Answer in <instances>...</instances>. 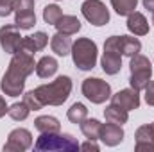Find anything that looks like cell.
Wrapping results in <instances>:
<instances>
[{"mask_svg":"<svg viewBox=\"0 0 154 152\" xmlns=\"http://www.w3.org/2000/svg\"><path fill=\"white\" fill-rule=\"evenodd\" d=\"M57 68H59V63H57L56 57H52V56H43L38 63H36V75H38L39 79H48V77L56 75Z\"/></svg>","mask_w":154,"mask_h":152,"instance_id":"ac0fdd59","label":"cell"},{"mask_svg":"<svg viewBox=\"0 0 154 152\" xmlns=\"http://www.w3.org/2000/svg\"><path fill=\"white\" fill-rule=\"evenodd\" d=\"M111 102L124 108L125 111H133L140 108V91L133 90V88H125L116 91L115 95H111Z\"/></svg>","mask_w":154,"mask_h":152,"instance_id":"30bf717a","label":"cell"},{"mask_svg":"<svg viewBox=\"0 0 154 152\" xmlns=\"http://www.w3.org/2000/svg\"><path fill=\"white\" fill-rule=\"evenodd\" d=\"M106 147H116L124 141V129L122 125L118 123H102V129H100V138H99Z\"/></svg>","mask_w":154,"mask_h":152,"instance_id":"7c38bea8","label":"cell"},{"mask_svg":"<svg viewBox=\"0 0 154 152\" xmlns=\"http://www.w3.org/2000/svg\"><path fill=\"white\" fill-rule=\"evenodd\" d=\"M138 5V0H111V7L115 9L118 16H127L131 14Z\"/></svg>","mask_w":154,"mask_h":152,"instance_id":"484cf974","label":"cell"},{"mask_svg":"<svg viewBox=\"0 0 154 152\" xmlns=\"http://www.w3.org/2000/svg\"><path fill=\"white\" fill-rule=\"evenodd\" d=\"M145 102L149 106H154V81H151L145 88Z\"/></svg>","mask_w":154,"mask_h":152,"instance_id":"1f68e13d","label":"cell"},{"mask_svg":"<svg viewBox=\"0 0 154 152\" xmlns=\"http://www.w3.org/2000/svg\"><path fill=\"white\" fill-rule=\"evenodd\" d=\"M152 23H154V13H152Z\"/></svg>","mask_w":154,"mask_h":152,"instance_id":"8d00e7d4","label":"cell"},{"mask_svg":"<svg viewBox=\"0 0 154 152\" xmlns=\"http://www.w3.org/2000/svg\"><path fill=\"white\" fill-rule=\"evenodd\" d=\"M72 39L68 34H63V32H56L54 36H50V48L56 56L59 57H65L72 52Z\"/></svg>","mask_w":154,"mask_h":152,"instance_id":"2e32d148","label":"cell"},{"mask_svg":"<svg viewBox=\"0 0 154 152\" xmlns=\"http://www.w3.org/2000/svg\"><path fill=\"white\" fill-rule=\"evenodd\" d=\"M23 102L27 104V108H29L31 111H39V109H43V108H45V104L41 102V99L38 97V93H36L34 90H31V91L23 93Z\"/></svg>","mask_w":154,"mask_h":152,"instance_id":"f1b7e54d","label":"cell"},{"mask_svg":"<svg viewBox=\"0 0 154 152\" xmlns=\"http://www.w3.org/2000/svg\"><path fill=\"white\" fill-rule=\"evenodd\" d=\"M81 91L91 104H104L108 99H111V86L99 77L84 79Z\"/></svg>","mask_w":154,"mask_h":152,"instance_id":"5b68a950","label":"cell"},{"mask_svg":"<svg viewBox=\"0 0 154 152\" xmlns=\"http://www.w3.org/2000/svg\"><path fill=\"white\" fill-rule=\"evenodd\" d=\"M129 70H131V75H129L131 88L136 91H143L152 77V65H151L149 57H145L142 54H134L131 57Z\"/></svg>","mask_w":154,"mask_h":152,"instance_id":"277c9868","label":"cell"},{"mask_svg":"<svg viewBox=\"0 0 154 152\" xmlns=\"http://www.w3.org/2000/svg\"><path fill=\"white\" fill-rule=\"evenodd\" d=\"M61 16H63V11H61L59 5H56V4H48V5H45V9H43V20H45V23H48V25H56V23L59 22Z\"/></svg>","mask_w":154,"mask_h":152,"instance_id":"83f0119b","label":"cell"},{"mask_svg":"<svg viewBox=\"0 0 154 152\" xmlns=\"http://www.w3.org/2000/svg\"><path fill=\"white\" fill-rule=\"evenodd\" d=\"M13 13V0H0V18H5Z\"/></svg>","mask_w":154,"mask_h":152,"instance_id":"4dcf8cb0","label":"cell"},{"mask_svg":"<svg viewBox=\"0 0 154 152\" xmlns=\"http://www.w3.org/2000/svg\"><path fill=\"white\" fill-rule=\"evenodd\" d=\"M7 109H9V106L5 104V99H4V97L0 95V118H2V116H5Z\"/></svg>","mask_w":154,"mask_h":152,"instance_id":"836d02e7","label":"cell"},{"mask_svg":"<svg viewBox=\"0 0 154 152\" xmlns=\"http://www.w3.org/2000/svg\"><path fill=\"white\" fill-rule=\"evenodd\" d=\"M66 118H68L72 123H79V125H81V122H84V120L88 118V109H86V106L81 104V102L72 104L70 109L66 111Z\"/></svg>","mask_w":154,"mask_h":152,"instance_id":"d4e9b609","label":"cell"},{"mask_svg":"<svg viewBox=\"0 0 154 152\" xmlns=\"http://www.w3.org/2000/svg\"><path fill=\"white\" fill-rule=\"evenodd\" d=\"M14 25L20 31H29L36 25V13L32 11H22V13H14Z\"/></svg>","mask_w":154,"mask_h":152,"instance_id":"cb8c5ba5","label":"cell"},{"mask_svg":"<svg viewBox=\"0 0 154 152\" xmlns=\"http://www.w3.org/2000/svg\"><path fill=\"white\" fill-rule=\"evenodd\" d=\"M72 59L79 70L90 72L97 65V43L90 38H77L72 45Z\"/></svg>","mask_w":154,"mask_h":152,"instance_id":"3957f363","label":"cell"},{"mask_svg":"<svg viewBox=\"0 0 154 152\" xmlns=\"http://www.w3.org/2000/svg\"><path fill=\"white\" fill-rule=\"evenodd\" d=\"M47 45H48V34L43 31H38L31 36H23L22 50H25L29 54H36V52H41Z\"/></svg>","mask_w":154,"mask_h":152,"instance_id":"5bb4252c","label":"cell"},{"mask_svg":"<svg viewBox=\"0 0 154 152\" xmlns=\"http://www.w3.org/2000/svg\"><path fill=\"white\" fill-rule=\"evenodd\" d=\"M34 129L38 132H59L61 131V123L56 116H50V114H43L38 116L34 120Z\"/></svg>","mask_w":154,"mask_h":152,"instance_id":"ffe728a7","label":"cell"},{"mask_svg":"<svg viewBox=\"0 0 154 152\" xmlns=\"http://www.w3.org/2000/svg\"><path fill=\"white\" fill-rule=\"evenodd\" d=\"M72 79L68 75H59L48 84H39L34 90L45 106H63L72 93Z\"/></svg>","mask_w":154,"mask_h":152,"instance_id":"6da1fadb","label":"cell"},{"mask_svg":"<svg viewBox=\"0 0 154 152\" xmlns=\"http://www.w3.org/2000/svg\"><path fill=\"white\" fill-rule=\"evenodd\" d=\"M118 43H120L122 56H127V57H133L142 50V41L134 36H118Z\"/></svg>","mask_w":154,"mask_h":152,"instance_id":"44dd1931","label":"cell"},{"mask_svg":"<svg viewBox=\"0 0 154 152\" xmlns=\"http://www.w3.org/2000/svg\"><path fill=\"white\" fill-rule=\"evenodd\" d=\"M81 149H82V150H93V152H99V149H100V147L97 145V140H88L86 143H82V145H81Z\"/></svg>","mask_w":154,"mask_h":152,"instance_id":"d6a6232c","label":"cell"},{"mask_svg":"<svg viewBox=\"0 0 154 152\" xmlns=\"http://www.w3.org/2000/svg\"><path fill=\"white\" fill-rule=\"evenodd\" d=\"M134 150L136 152H154V131H152V125L147 123V125H142L136 129L134 132Z\"/></svg>","mask_w":154,"mask_h":152,"instance_id":"4fadbf2b","label":"cell"},{"mask_svg":"<svg viewBox=\"0 0 154 152\" xmlns=\"http://www.w3.org/2000/svg\"><path fill=\"white\" fill-rule=\"evenodd\" d=\"M54 27L57 29V32L72 36V34H77L81 31V20L77 16H74V14H63Z\"/></svg>","mask_w":154,"mask_h":152,"instance_id":"d6986e66","label":"cell"},{"mask_svg":"<svg viewBox=\"0 0 154 152\" xmlns=\"http://www.w3.org/2000/svg\"><path fill=\"white\" fill-rule=\"evenodd\" d=\"M81 149L79 141L68 132H39L34 143V150L38 152H75Z\"/></svg>","mask_w":154,"mask_h":152,"instance_id":"7a4b0ae2","label":"cell"},{"mask_svg":"<svg viewBox=\"0 0 154 152\" xmlns=\"http://www.w3.org/2000/svg\"><path fill=\"white\" fill-rule=\"evenodd\" d=\"M32 147V134L29 129L18 127L13 129L7 136V141L4 145V152H23Z\"/></svg>","mask_w":154,"mask_h":152,"instance_id":"9c48e42d","label":"cell"},{"mask_svg":"<svg viewBox=\"0 0 154 152\" xmlns=\"http://www.w3.org/2000/svg\"><path fill=\"white\" fill-rule=\"evenodd\" d=\"M151 125H152V131H154V122H152V123H151Z\"/></svg>","mask_w":154,"mask_h":152,"instance_id":"d590c367","label":"cell"},{"mask_svg":"<svg viewBox=\"0 0 154 152\" xmlns=\"http://www.w3.org/2000/svg\"><path fill=\"white\" fill-rule=\"evenodd\" d=\"M22 41H23V36L20 34V31L14 23H7V25L0 27V47L4 52H7L11 56L20 52Z\"/></svg>","mask_w":154,"mask_h":152,"instance_id":"ba28073f","label":"cell"},{"mask_svg":"<svg viewBox=\"0 0 154 152\" xmlns=\"http://www.w3.org/2000/svg\"><path fill=\"white\" fill-rule=\"evenodd\" d=\"M100 129H102V123L97 118H86L84 122H81V132L88 140H99L100 138Z\"/></svg>","mask_w":154,"mask_h":152,"instance_id":"603a6c76","label":"cell"},{"mask_svg":"<svg viewBox=\"0 0 154 152\" xmlns=\"http://www.w3.org/2000/svg\"><path fill=\"white\" fill-rule=\"evenodd\" d=\"M100 66L108 75H116L122 70V54L104 50V54L100 57Z\"/></svg>","mask_w":154,"mask_h":152,"instance_id":"e0dca14e","label":"cell"},{"mask_svg":"<svg viewBox=\"0 0 154 152\" xmlns=\"http://www.w3.org/2000/svg\"><path fill=\"white\" fill-rule=\"evenodd\" d=\"M127 29L134 36H145L149 34V22L142 13L133 11L131 14H127Z\"/></svg>","mask_w":154,"mask_h":152,"instance_id":"9a60e30c","label":"cell"},{"mask_svg":"<svg viewBox=\"0 0 154 152\" xmlns=\"http://www.w3.org/2000/svg\"><path fill=\"white\" fill-rule=\"evenodd\" d=\"M0 90L7 97H20V95H23V90H25V79L20 75H14L11 72H5L0 81Z\"/></svg>","mask_w":154,"mask_h":152,"instance_id":"8fae6325","label":"cell"},{"mask_svg":"<svg viewBox=\"0 0 154 152\" xmlns=\"http://www.w3.org/2000/svg\"><path fill=\"white\" fill-rule=\"evenodd\" d=\"M142 2H143V7H145L147 11L154 13V0H142Z\"/></svg>","mask_w":154,"mask_h":152,"instance_id":"e575fe53","label":"cell"},{"mask_svg":"<svg viewBox=\"0 0 154 152\" xmlns=\"http://www.w3.org/2000/svg\"><path fill=\"white\" fill-rule=\"evenodd\" d=\"M81 13L95 27H102L109 23V11L102 0H84L81 4Z\"/></svg>","mask_w":154,"mask_h":152,"instance_id":"8992f818","label":"cell"},{"mask_svg":"<svg viewBox=\"0 0 154 152\" xmlns=\"http://www.w3.org/2000/svg\"><path fill=\"white\" fill-rule=\"evenodd\" d=\"M7 72L27 79L32 72H36V63H34L32 54H29L25 50H20V52L13 54L11 61H9V66H7Z\"/></svg>","mask_w":154,"mask_h":152,"instance_id":"52a82bcc","label":"cell"},{"mask_svg":"<svg viewBox=\"0 0 154 152\" xmlns=\"http://www.w3.org/2000/svg\"><path fill=\"white\" fill-rule=\"evenodd\" d=\"M31 113V109L27 108V104L22 100V102H16V104H13V106H9V109H7V114L14 120V122H23V120H27V116Z\"/></svg>","mask_w":154,"mask_h":152,"instance_id":"4316f807","label":"cell"},{"mask_svg":"<svg viewBox=\"0 0 154 152\" xmlns=\"http://www.w3.org/2000/svg\"><path fill=\"white\" fill-rule=\"evenodd\" d=\"M104 118H106V122L122 125V123H125V122L129 120V111H125L124 108H120V106H116V104L111 102V104L106 106V109H104Z\"/></svg>","mask_w":154,"mask_h":152,"instance_id":"7402d4cb","label":"cell"},{"mask_svg":"<svg viewBox=\"0 0 154 152\" xmlns=\"http://www.w3.org/2000/svg\"><path fill=\"white\" fill-rule=\"evenodd\" d=\"M34 9V0H13V11L22 13V11H32Z\"/></svg>","mask_w":154,"mask_h":152,"instance_id":"f546056e","label":"cell"}]
</instances>
